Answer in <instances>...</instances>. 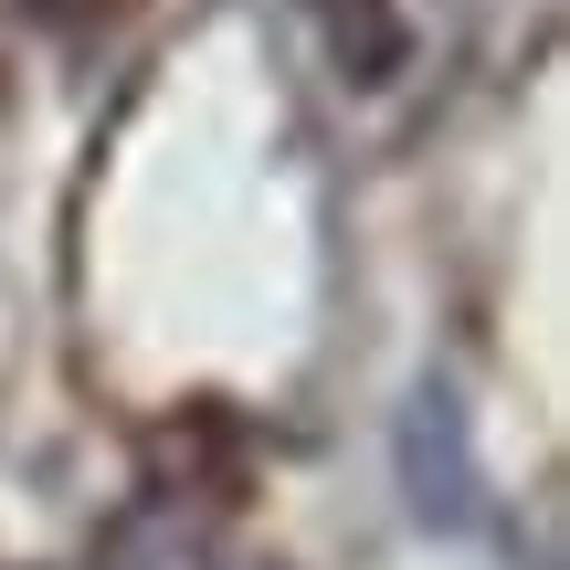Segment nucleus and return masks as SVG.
Here are the masks:
<instances>
[{"label":"nucleus","mask_w":570,"mask_h":570,"mask_svg":"<svg viewBox=\"0 0 570 570\" xmlns=\"http://www.w3.org/2000/svg\"><path fill=\"white\" fill-rule=\"evenodd\" d=\"M391 465H402V497H412L423 529H475V444H465V402H454V381H423L402 402Z\"/></svg>","instance_id":"obj_1"},{"label":"nucleus","mask_w":570,"mask_h":570,"mask_svg":"<svg viewBox=\"0 0 570 570\" xmlns=\"http://www.w3.org/2000/svg\"><path fill=\"white\" fill-rule=\"evenodd\" d=\"M212 518H180V497H148V508H127L117 529L96 539L106 570H212Z\"/></svg>","instance_id":"obj_2"},{"label":"nucleus","mask_w":570,"mask_h":570,"mask_svg":"<svg viewBox=\"0 0 570 570\" xmlns=\"http://www.w3.org/2000/svg\"><path fill=\"white\" fill-rule=\"evenodd\" d=\"M327 42H338L348 85H391L402 75V21H391L381 0H338V11H327Z\"/></svg>","instance_id":"obj_3"}]
</instances>
